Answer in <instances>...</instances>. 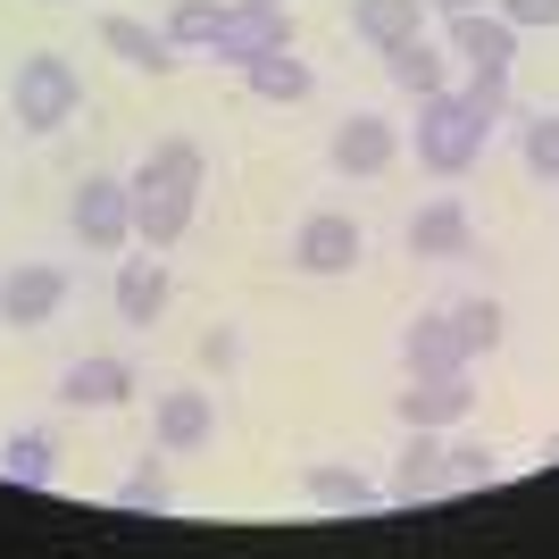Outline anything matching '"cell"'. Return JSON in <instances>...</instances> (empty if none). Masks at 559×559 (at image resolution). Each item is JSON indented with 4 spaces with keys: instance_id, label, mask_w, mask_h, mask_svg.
<instances>
[{
    "instance_id": "ffe728a7",
    "label": "cell",
    "mask_w": 559,
    "mask_h": 559,
    "mask_svg": "<svg viewBox=\"0 0 559 559\" xmlns=\"http://www.w3.org/2000/svg\"><path fill=\"white\" fill-rule=\"evenodd\" d=\"M301 485H309V501H318V510H334V518H368V510H376V485L359 476V467H309Z\"/></svg>"
},
{
    "instance_id": "ba28073f",
    "label": "cell",
    "mask_w": 559,
    "mask_h": 559,
    "mask_svg": "<svg viewBox=\"0 0 559 559\" xmlns=\"http://www.w3.org/2000/svg\"><path fill=\"white\" fill-rule=\"evenodd\" d=\"M68 301V276L59 267H9L0 276V326H43Z\"/></svg>"
},
{
    "instance_id": "603a6c76",
    "label": "cell",
    "mask_w": 559,
    "mask_h": 559,
    "mask_svg": "<svg viewBox=\"0 0 559 559\" xmlns=\"http://www.w3.org/2000/svg\"><path fill=\"white\" fill-rule=\"evenodd\" d=\"M0 467H9L17 485H50V476H59V451H50V435H9V443H0Z\"/></svg>"
},
{
    "instance_id": "e0dca14e",
    "label": "cell",
    "mask_w": 559,
    "mask_h": 559,
    "mask_svg": "<svg viewBox=\"0 0 559 559\" xmlns=\"http://www.w3.org/2000/svg\"><path fill=\"white\" fill-rule=\"evenodd\" d=\"M350 34L376 50L409 43V34H426V0H350Z\"/></svg>"
},
{
    "instance_id": "4316f807",
    "label": "cell",
    "mask_w": 559,
    "mask_h": 559,
    "mask_svg": "<svg viewBox=\"0 0 559 559\" xmlns=\"http://www.w3.org/2000/svg\"><path fill=\"white\" fill-rule=\"evenodd\" d=\"M467 109L485 117V126H501V117H518V100H510V75H467Z\"/></svg>"
},
{
    "instance_id": "cb8c5ba5",
    "label": "cell",
    "mask_w": 559,
    "mask_h": 559,
    "mask_svg": "<svg viewBox=\"0 0 559 559\" xmlns=\"http://www.w3.org/2000/svg\"><path fill=\"white\" fill-rule=\"evenodd\" d=\"M217 17H226L217 0H176V9H167V43H176V50H210Z\"/></svg>"
},
{
    "instance_id": "f546056e",
    "label": "cell",
    "mask_w": 559,
    "mask_h": 559,
    "mask_svg": "<svg viewBox=\"0 0 559 559\" xmlns=\"http://www.w3.org/2000/svg\"><path fill=\"white\" fill-rule=\"evenodd\" d=\"M451 476H492V451L485 443H460V451H451Z\"/></svg>"
},
{
    "instance_id": "f1b7e54d",
    "label": "cell",
    "mask_w": 559,
    "mask_h": 559,
    "mask_svg": "<svg viewBox=\"0 0 559 559\" xmlns=\"http://www.w3.org/2000/svg\"><path fill=\"white\" fill-rule=\"evenodd\" d=\"M201 368H217V376L242 368V334H234V326H210V334H201Z\"/></svg>"
},
{
    "instance_id": "7402d4cb",
    "label": "cell",
    "mask_w": 559,
    "mask_h": 559,
    "mask_svg": "<svg viewBox=\"0 0 559 559\" xmlns=\"http://www.w3.org/2000/svg\"><path fill=\"white\" fill-rule=\"evenodd\" d=\"M451 326H460L467 359H485V350H501V334H510V309H501V301H460V309H451Z\"/></svg>"
},
{
    "instance_id": "9a60e30c",
    "label": "cell",
    "mask_w": 559,
    "mask_h": 559,
    "mask_svg": "<svg viewBox=\"0 0 559 559\" xmlns=\"http://www.w3.org/2000/svg\"><path fill=\"white\" fill-rule=\"evenodd\" d=\"M100 43L142 75H167L176 68V43H167V25H142V17H100Z\"/></svg>"
},
{
    "instance_id": "52a82bcc",
    "label": "cell",
    "mask_w": 559,
    "mask_h": 559,
    "mask_svg": "<svg viewBox=\"0 0 559 559\" xmlns=\"http://www.w3.org/2000/svg\"><path fill=\"white\" fill-rule=\"evenodd\" d=\"M451 50L467 59V75H510L518 68V25L501 9H467V17H451Z\"/></svg>"
},
{
    "instance_id": "484cf974",
    "label": "cell",
    "mask_w": 559,
    "mask_h": 559,
    "mask_svg": "<svg viewBox=\"0 0 559 559\" xmlns=\"http://www.w3.org/2000/svg\"><path fill=\"white\" fill-rule=\"evenodd\" d=\"M117 510H134V518L151 510V518H159V510H167V467H159V460H142L134 476L117 485Z\"/></svg>"
},
{
    "instance_id": "44dd1931",
    "label": "cell",
    "mask_w": 559,
    "mask_h": 559,
    "mask_svg": "<svg viewBox=\"0 0 559 559\" xmlns=\"http://www.w3.org/2000/svg\"><path fill=\"white\" fill-rule=\"evenodd\" d=\"M242 75H251L259 100H309V93H318V75H309V59H293V43L267 50V59H251Z\"/></svg>"
},
{
    "instance_id": "7c38bea8",
    "label": "cell",
    "mask_w": 559,
    "mask_h": 559,
    "mask_svg": "<svg viewBox=\"0 0 559 559\" xmlns=\"http://www.w3.org/2000/svg\"><path fill=\"white\" fill-rule=\"evenodd\" d=\"M393 151H401V134L384 126V117H368V109L334 126V167H343V176H384Z\"/></svg>"
},
{
    "instance_id": "277c9868",
    "label": "cell",
    "mask_w": 559,
    "mask_h": 559,
    "mask_svg": "<svg viewBox=\"0 0 559 559\" xmlns=\"http://www.w3.org/2000/svg\"><path fill=\"white\" fill-rule=\"evenodd\" d=\"M293 43V17H284V0H234L226 17H217L210 34V59H234V68H251V59H267V50Z\"/></svg>"
},
{
    "instance_id": "d4e9b609",
    "label": "cell",
    "mask_w": 559,
    "mask_h": 559,
    "mask_svg": "<svg viewBox=\"0 0 559 559\" xmlns=\"http://www.w3.org/2000/svg\"><path fill=\"white\" fill-rule=\"evenodd\" d=\"M518 142H526V167H535L543 185H559V117H551V109L526 117V126H518Z\"/></svg>"
},
{
    "instance_id": "83f0119b",
    "label": "cell",
    "mask_w": 559,
    "mask_h": 559,
    "mask_svg": "<svg viewBox=\"0 0 559 559\" xmlns=\"http://www.w3.org/2000/svg\"><path fill=\"white\" fill-rule=\"evenodd\" d=\"M492 9H501V17H510L518 34H543V25L559 34V0H492Z\"/></svg>"
},
{
    "instance_id": "ac0fdd59",
    "label": "cell",
    "mask_w": 559,
    "mask_h": 559,
    "mask_svg": "<svg viewBox=\"0 0 559 559\" xmlns=\"http://www.w3.org/2000/svg\"><path fill=\"white\" fill-rule=\"evenodd\" d=\"M409 251L418 259H467V210L460 201H426L409 217Z\"/></svg>"
},
{
    "instance_id": "7a4b0ae2",
    "label": "cell",
    "mask_w": 559,
    "mask_h": 559,
    "mask_svg": "<svg viewBox=\"0 0 559 559\" xmlns=\"http://www.w3.org/2000/svg\"><path fill=\"white\" fill-rule=\"evenodd\" d=\"M485 117L467 109V93H426L418 100V159L435 176H467V167L485 159Z\"/></svg>"
},
{
    "instance_id": "9c48e42d",
    "label": "cell",
    "mask_w": 559,
    "mask_h": 559,
    "mask_svg": "<svg viewBox=\"0 0 559 559\" xmlns=\"http://www.w3.org/2000/svg\"><path fill=\"white\" fill-rule=\"evenodd\" d=\"M401 359H409V376H460V368H467V343H460V326H451V309H426V318H409V334H401Z\"/></svg>"
},
{
    "instance_id": "6da1fadb",
    "label": "cell",
    "mask_w": 559,
    "mask_h": 559,
    "mask_svg": "<svg viewBox=\"0 0 559 559\" xmlns=\"http://www.w3.org/2000/svg\"><path fill=\"white\" fill-rule=\"evenodd\" d=\"M201 151H192L185 134H167V142H151V159L134 167V234L151 242V251H176L185 242V226H192V192H201Z\"/></svg>"
},
{
    "instance_id": "30bf717a",
    "label": "cell",
    "mask_w": 559,
    "mask_h": 559,
    "mask_svg": "<svg viewBox=\"0 0 559 559\" xmlns=\"http://www.w3.org/2000/svg\"><path fill=\"white\" fill-rule=\"evenodd\" d=\"M467 401L476 393H467V368H460V376H409V393H401L393 409H401V426H435V435H443V426L467 418Z\"/></svg>"
},
{
    "instance_id": "4dcf8cb0",
    "label": "cell",
    "mask_w": 559,
    "mask_h": 559,
    "mask_svg": "<svg viewBox=\"0 0 559 559\" xmlns=\"http://www.w3.org/2000/svg\"><path fill=\"white\" fill-rule=\"evenodd\" d=\"M426 9H443V17H467V9H485V0H426Z\"/></svg>"
},
{
    "instance_id": "3957f363",
    "label": "cell",
    "mask_w": 559,
    "mask_h": 559,
    "mask_svg": "<svg viewBox=\"0 0 559 559\" xmlns=\"http://www.w3.org/2000/svg\"><path fill=\"white\" fill-rule=\"evenodd\" d=\"M75 100H84V84H75V68L59 59V50H34V59H17L9 109H17L25 134H59V126L75 117Z\"/></svg>"
},
{
    "instance_id": "8fae6325",
    "label": "cell",
    "mask_w": 559,
    "mask_h": 559,
    "mask_svg": "<svg viewBox=\"0 0 559 559\" xmlns=\"http://www.w3.org/2000/svg\"><path fill=\"white\" fill-rule=\"evenodd\" d=\"M167 293H176V276H167V259L142 242V259L117 267V318H126V326H151V318L167 309Z\"/></svg>"
},
{
    "instance_id": "5b68a950",
    "label": "cell",
    "mask_w": 559,
    "mask_h": 559,
    "mask_svg": "<svg viewBox=\"0 0 559 559\" xmlns=\"http://www.w3.org/2000/svg\"><path fill=\"white\" fill-rule=\"evenodd\" d=\"M68 226L93 242V251H117V242H134V192L117 185V176H84L68 201Z\"/></svg>"
},
{
    "instance_id": "5bb4252c",
    "label": "cell",
    "mask_w": 559,
    "mask_h": 559,
    "mask_svg": "<svg viewBox=\"0 0 559 559\" xmlns=\"http://www.w3.org/2000/svg\"><path fill=\"white\" fill-rule=\"evenodd\" d=\"M443 467H451V451L435 443V426H409V443H401V467H393V501H401V510H418L426 492L443 485Z\"/></svg>"
},
{
    "instance_id": "8992f818",
    "label": "cell",
    "mask_w": 559,
    "mask_h": 559,
    "mask_svg": "<svg viewBox=\"0 0 559 559\" xmlns=\"http://www.w3.org/2000/svg\"><path fill=\"white\" fill-rule=\"evenodd\" d=\"M359 251H368V234L350 226L343 210L301 217V234H293V267H301V276H350V267H359Z\"/></svg>"
},
{
    "instance_id": "2e32d148",
    "label": "cell",
    "mask_w": 559,
    "mask_h": 559,
    "mask_svg": "<svg viewBox=\"0 0 559 559\" xmlns=\"http://www.w3.org/2000/svg\"><path fill=\"white\" fill-rule=\"evenodd\" d=\"M384 75H393V84H401L409 100L451 93V59H443L435 43H426V34H409V43H393V50H384Z\"/></svg>"
},
{
    "instance_id": "4fadbf2b",
    "label": "cell",
    "mask_w": 559,
    "mask_h": 559,
    "mask_svg": "<svg viewBox=\"0 0 559 559\" xmlns=\"http://www.w3.org/2000/svg\"><path fill=\"white\" fill-rule=\"evenodd\" d=\"M126 393H134V368L109 359V350H93V359H75V368L59 376V401H68V409H117Z\"/></svg>"
},
{
    "instance_id": "d6986e66",
    "label": "cell",
    "mask_w": 559,
    "mask_h": 559,
    "mask_svg": "<svg viewBox=\"0 0 559 559\" xmlns=\"http://www.w3.org/2000/svg\"><path fill=\"white\" fill-rule=\"evenodd\" d=\"M217 426V401L210 393H167L159 401V451H201Z\"/></svg>"
}]
</instances>
